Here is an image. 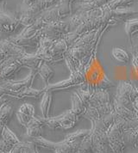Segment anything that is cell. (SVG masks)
I'll return each mask as SVG.
<instances>
[{
	"mask_svg": "<svg viewBox=\"0 0 138 153\" xmlns=\"http://www.w3.org/2000/svg\"><path fill=\"white\" fill-rule=\"evenodd\" d=\"M137 94V88L130 83L122 81L118 84L113 100V108L117 114V119L124 121H130L136 119L133 102Z\"/></svg>",
	"mask_w": 138,
	"mask_h": 153,
	"instance_id": "cell-1",
	"label": "cell"
},
{
	"mask_svg": "<svg viewBox=\"0 0 138 153\" xmlns=\"http://www.w3.org/2000/svg\"><path fill=\"white\" fill-rule=\"evenodd\" d=\"M112 111H114V108L113 102L110 100V92L108 90L97 89L93 92L84 117L88 119L92 123H94Z\"/></svg>",
	"mask_w": 138,
	"mask_h": 153,
	"instance_id": "cell-2",
	"label": "cell"
},
{
	"mask_svg": "<svg viewBox=\"0 0 138 153\" xmlns=\"http://www.w3.org/2000/svg\"><path fill=\"white\" fill-rule=\"evenodd\" d=\"M46 24L47 22L38 17L34 23L24 27L19 35L11 36L9 38V40L24 49H38L40 46V41L42 37V29Z\"/></svg>",
	"mask_w": 138,
	"mask_h": 153,
	"instance_id": "cell-3",
	"label": "cell"
},
{
	"mask_svg": "<svg viewBox=\"0 0 138 153\" xmlns=\"http://www.w3.org/2000/svg\"><path fill=\"white\" fill-rule=\"evenodd\" d=\"M37 75V70H31L28 76L22 80L14 81L10 79L2 81V83H0V97H8L11 95L31 88Z\"/></svg>",
	"mask_w": 138,
	"mask_h": 153,
	"instance_id": "cell-4",
	"label": "cell"
},
{
	"mask_svg": "<svg viewBox=\"0 0 138 153\" xmlns=\"http://www.w3.org/2000/svg\"><path fill=\"white\" fill-rule=\"evenodd\" d=\"M124 120L117 119V121L108 131V139L112 153H124L126 144L124 141Z\"/></svg>",
	"mask_w": 138,
	"mask_h": 153,
	"instance_id": "cell-5",
	"label": "cell"
},
{
	"mask_svg": "<svg viewBox=\"0 0 138 153\" xmlns=\"http://www.w3.org/2000/svg\"><path fill=\"white\" fill-rule=\"evenodd\" d=\"M74 4L68 2H59L55 6L46 10L39 16L45 22L63 21L66 17L74 15Z\"/></svg>",
	"mask_w": 138,
	"mask_h": 153,
	"instance_id": "cell-6",
	"label": "cell"
},
{
	"mask_svg": "<svg viewBox=\"0 0 138 153\" xmlns=\"http://www.w3.org/2000/svg\"><path fill=\"white\" fill-rule=\"evenodd\" d=\"M4 3L0 9V35H10L16 31L20 27H23L19 18V15H15L5 8Z\"/></svg>",
	"mask_w": 138,
	"mask_h": 153,
	"instance_id": "cell-7",
	"label": "cell"
},
{
	"mask_svg": "<svg viewBox=\"0 0 138 153\" xmlns=\"http://www.w3.org/2000/svg\"><path fill=\"white\" fill-rule=\"evenodd\" d=\"M78 120L79 119L77 118L75 114L70 109L57 117L43 118V121H44V126L52 130H57V129L68 130L70 128H73L76 125Z\"/></svg>",
	"mask_w": 138,
	"mask_h": 153,
	"instance_id": "cell-8",
	"label": "cell"
},
{
	"mask_svg": "<svg viewBox=\"0 0 138 153\" xmlns=\"http://www.w3.org/2000/svg\"><path fill=\"white\" fill-rule=\"evenodd\" d=\"M86 83V73L82 70H79L74 73H71L69 78L59 82L57 84H48V86H45L43 88L44 91H65L73 87L76 86H81L83 84Z\"/></svg>",
	"mask_w": 138,
	"mask_h": 153,
	"instance_id": "cell-9",
	"label": "cell"
},
{
	"mask_svg": "<svg viewBox=\"0 0 138 153\" xmlns=\"http://www.w3.org/2000/svg\"><path fill=\"white\" fill-rule=\"evenodd\" d=\"M70 32L68 21H58L48 22L42 29V36L52 40L63 39L64 36Z\"/></svg>",
	"mask_w": 138,
	"mask_h": 153,
	"instance_id": "cell-10",
	"label": "cell"
},
{
	"mask_svg": "<svg viewBox=\"0 0 138 153\" xmlns=\"http://www.w3.org/2000/svg\"><path fill=\"white\" fill-rule=\"evenodd\" d=\"M22 67V64L16 57H10L0 63V81L10 80Z\"/></svg>",
	"mask_w": 138,
	"mask_h": 153,
	"instance_id": "cell-11",
	"label": "cell"
},
{
	"mask_svg": "<svg viewBox=\"0 0 138 153\" xmlns=\"http://www.w3.org/2000/svg\"><path fill=\"white\" fill-rule=\"evenodd\" d=\"M91 134L92 139V146L94 153H112L106 132L92 130Z\"/></svg>",
	"mask_w": 138,
	"mask_h": 153,
	"instance_id": "cell-12",
	"label": "cell"
},
{
	"mask_svg": "<svg viewBox=\"0 0 138 153\" xmlns=\"http://www.w3.org/2000/svg\"><path fill=\"white\" fill-rule=\"evenodd\" d=\"M69 47L64 39L56 40L51 48L52 64L59 63L65 59V55L68 51Z\"/></svg>",
	"mask_w": 138,
	"mask_h": 153,
	"instance_id": "cell-13",
	"label": "cell"
},
{
	"mask_svg": "<svg viewBox=\"0 0 138 153\" xmlns=\"http://www.w3.org/2000/svg\"><path fill=\"white\" fill-rule=\"evenodd\" d=\"M117 121V114L114 111L110 114H106L100 118L98 120L95 121L94 123H92V130H98L108 132L110 128L115 124Z\"/></svg>",
	"mask_w": 138,
	"mask_h": 153,
	"instance_id": "cell-14",
	"label": "cell"
},
{
	"mask_svg": "<svg viewBox=\"0 0 138 153\" xmlns=\"http://www.w3.org/2000/svg\"><path fill=\"white\" fill-rule=\"evenodd\" d=\"M110 1L111 0H85L82 2L76 3L74 4L76 8L74 14L77 12H86L98 8H102Z\"/></svg>",
	"mask_w": 138,
	"mask_h": 153,
	"instance_id": "cell-15",
	"label": "cell"
},
{
	"mask_svg": "<svg viewBox=\"0 0 138 153\" xmlns=\"http://www.w3.org/2000/svg\"><path fill=\"white\" fill-rule=\"evenodd\" d=\"M45 127L43 117L42 116H34L31 120V121L28 123V125L26 126V134L28 137L31 139H35L41 137L42 134V128Z\"/></svg>",
	"mask_w": 138,
	"mask_h": 153,
	"instance_id": "cell-16",
	"label": "cell"
},
{
	"mask_svg": "<svg viewBox=\"0 0 138 153\" xmlns=\"http://www.w3.org/2000/svg\"><path fill=\"white\" fill-rule=\"evenodd\" d=\"M0 48H3V50L5 52V53L8 55L9 58L10 57L19 58V57L22 56L27 53L26 50L23 48L16 45L11 41H10L9 38L0 41Z\"/></svg>",
	"mask_w": 138,
	"mask_h": 153,
	"instance_id": "cell-17",
	"label": "cell"
},
{
	"mask_svg": "<svg viewBox=\"0 0 138 153\" xmlns=\"http://www.w3.org/2000/svg\"><path fill=\"white\" fill-rule=\"evenodd\" d=\"M18 60L22 64V67H28L30 70H37L41 65V64L44 62L42 60L40 56L38 55L36 53H26L25 54L17 58Z\"/></svg>",
	"mask_w": 138,
	"mask_h": 153,
	"instance_id": "cell-18",
	"label": "cell"
},
{
	"mask_svg": "<svg viewBox=\"0 0 138 153\" xmlns=\"http://www.w3.org/2000/svg\"><path fill=\"white\" fill-rule=\"evenodd\" d=\"M110 20L114 22H127L132 19V17L134 16H137L138 11L128 9V8H124V9H117V10H110Z\"/></svg>",
	"mask_w": 138,
	"mask_h": 153,
	"instance_id": "cell-19",
	"label": "cell"
},
{
	"mask_svg": "<svg viewBox=\"0 0 138 153\" xmlns=\"http://www.w3.org/2000/svg\"><path fill=\"white\" fill-rule=\"evenodd\" d=\"M71 102H72V108L71 110L75 114L77 118L84 117L85 114L87 110V105L83 101V99L80 97L79 93L76 91L74 92L71 97Z\"/></svg>",
	"mask_w": 138,
	"mask_h": 153,
	"instance_id": "cell-20",
	"label": "cell"
},
{
	"mask_svg": "<svg viewBox=\"0 0 138 153\" xmlns=\"http://www.w3.org/2000/svg\"><path fill=\"white\" fill-rule=\"evenodd\" d=\"M54 103V97L52 91H45L41 101V115L43 118H49L51 117V112Z\"/></svg>",
	"mask_w": 138,
	"mask_h": 153,
	"instance_id": "cell-21",
	"label": "cell"
},
{
	"mask_svg": "<svg viewBox=\"0 0 138 153\" xmlns=\"http://www.w3.org/2000/svg\"><path fill=\"white\" fill-rule=\"evenodd\" d=\"M44 90L41 89V90H36V89H33L32 87L31 88H28L25 91H21L18 92L16 94H14L11 95L8 97H11L13 99H16V100H22V99H27V98H39L40 97H42L43 94H44Z\"/></svg>",
	"mask_w": 138,
	"mask_h": 153,
	"instance_id": "cell-22",
	"label": "cell"
},
{
	"mask_svg": "<svg viewBox=\"0 0 138 153\" xmlns=\"http://www.w3.org/2000/svg\"><path fill=\"white\" fill-rule=\"evenodd\" d=\"M14 113L13 106L7 102H4L0 108V123L4 126H7L12 118Z\"/></svg>",
	"mask_w": 138,
	"mask_h": 153,
	"instance_id": "cell-23",
	"label": "cell"
},
{
	"mask_svg": "<svg viewBox=\"0 0 138 153\" xmlns=\"http://www.w3.org/2000/svg\"><path fill=\"white\" fill-rule=\"evenodd\" d=\"M90 133H91V130H80V131H77V132L67 135L64 140H66L68 143L80 146L81 142L89 135Z\"/></svg>",
	"mask_w": 138,
	"mask_h": 153,
	"instance_id": "cell-24",
	"label": "cell"
},
{
	"mask_svg": "<svg viewBox=\"0 0 138 153\" xmlns=\"http://www.w3.org/2000/svg\"><path fill=\"white\" fill-rule=\"evenodd\" d=\"M37 73L41 76L43 83L46 84V86H48V84H49L50 80L53 78V76L55 75V71L50 67V65L48 63L43 62L37 71Z\"/></svg>",
	"mask_w": 138,
	"mask_h": 153,
	"instance_id": "cell-25",
	"label": "cell"
},
{
	"mask_svg": "<svg viewBox=\"0 0 138 153\" xmlns=\"http://www.w3.org/2000/svg\"><path fill=\"white\" fill-rule=\"evenodd\" d=\"M79 146L71 144L63 140L62 142L58 143V146L55 150V153H78Z\"/></svg>",
	"mask_w": 138,
	"mask_h": 153,
	"instance_id": "cell-26",
	"label": "cell"
},
{
	"mask_svg": "<svg viewBox=\"0 0 138 153\" xmlns=\"http://www.w3.org/2000/svg\"><path fill=\"white\" fill-rule=\"evenodd\" d=\"M124 30L131 42L132 37L138 33V19H130L125 22Z\"/></svg>",
	"mask_w": 138,
	"mask_h": 153,
	"instance_id": "cell-27",
	"label": "cell"
},
{
	"mask_svg": "<svg viewBox=\"0 0 138 153\" xmlns=\"http://www.w3.org/2000/svg\"><path fill=\"white\" fill-rule=\"evenodd\" d=\"M32 142L34 143L35 146L38 148H44V149H48L51 151L55 152L57 146H58V143H55L52 141L47 140L46 139L42 138V137H39V138H35V139H32Z\"/></svg>",
	"mask_w": 138,
	"mask_h": 153,
	"instance_id": "cell-28",
	"label": "cell"
},
{
	"mask_svg": "<svg viewBox=\"0 0 138 153\" xmlns=\"http://www.w3.org/2000/svg\"><path fill=\"white\" fill-rule=\"evenodd\" d=\"M135 1L136 0H111L105 6L111 10L117 9L130 8L132 4H134Z\"/></svg>",
	"mask_w": 138,
	"mask_h": 153,
	"instance_id": "cell-29",
	"label": "cell"
},
{
	"mask_svg": "<svg viewBox=\"0 0 138 153\" xmlns=\"http://www.w3.org/2000/svg\"><path fill=\"white\" fill-rule=\"evenodd\" d=\"M2 139H4V141H6L8 144L11 145V146H15L16 145H17L18 143H20L21 141L19 139L16 137V135L14 133L9 127L8 126H5L4 130H3V133H2Z\"/></svg>",
	"mask_w": 138,
	"mask_h": 153,
	"instance_id": "cell-30",
	"label": "cell"
},
{
	"mask_svg": "<svg viewBox=\"0 0 138 153\" xmlns=\"http://www.w3.org/2000/svg\"><path fill=\"white\" fill-rule=\"evenodd\" d=\"M111 54L115 59H117L119 62L124 63V64L129 63L130 59L129 53L125 50H124L123 48H115L112 49Z\"/></svg>",
	"mask_w": 138,
	"mask_h": 153,
	"instance_id": "cell-31",
	"label": "cell"
},
{
	"mask_svg": "<svg viewBox=\"0 0 138 153\" xmlns=\"http://www.w3.org/2000/svg\"><path fill=\"white\" fill-rule=\"evenodd\" d=\"M78 152L94 153L93 152V146H92V134L91 133L81 142V144L79 146Z\"/></svg>",
	"mask_w": 138,
	"mask_h": 153,
	"instance_id": "cell-32",
	"label": "cell"
},
{
	"mask_svg": "<svg viewBox=\"0 0 138 153\" xmlns=\"http://www.w3.org/2000/svg\"><path fill=\"white\" fill-rule=\"evenodd\" d=\"M18 112H20L22 114H24L26 115L34 117V108L33 105L28 104V103H24L18 109Z\"/></svg>",
	"mask_w": 138,
	"mask_h": 153,
	"instance_id": "cell-33",
	"label": "cell"
},
{
	"mask_svg": "<svg viewBox=\"0 0 138 153\" xmlns=\"http://www.w3.org/2000/svg\"><path fill=\"white\" fill-rule=\"evenodd\" d=\"M16 117H17V120H18V121H19V123H20L21 125L22 126H24V127H26L34 116V117H31V116H28V115H26L24 114H22L20 112L17 111L16 112Z\"/></svg>",
	"mask_w": 138,
	"mask_h": 153,
	"instance_id": "cell-34",
	"label": "cell"
},
{
	"mask_svg": "<svg viewBox=\"0 0 138 153\" xmlns=\"http://www.w3.org/2000/svg\"><path fill=\"white\" fill-rule=\"evenodd\" d=\"M14 146H11V145H10V144H8L6 141H4V139H0V151L2 152L3 153H8L10 152L11 150H12V148H13Z\"/></svg>",
	"mask_w": 138,
	"mask_h": 153,
	"instance_id": "cell-35",
	"label": "cell"
},
{
	"mask_svg": "<svg viewBox=\"0 0 138 153\" xmlns=\"http://www.w3.org/2000/svg\"><path fill=\"white\" fill-rule=\"evenodd\" d=\"M26 143L27 142H20V143H18L17 145H16V146H14L13 148H12V150L10 152L8 153H22L23 149H24V147L26 146Z\"/></svg>",
	"mask_w": 138,
	"mask_h": 153,
	"instance_id": "cell-36",
	"label": "cell"
},
{
	"mask_svg": "<svg viewBox=\"0 0 138 153\" xmlns=\"http://www.w3.org/2000/svg\"><path fill=\"white\" fill-rule=\"evenodd\" d=\"M132 69L134 71V72L138 76V53L135 52L133 54V58H132Z\"/></svg>",
	"mask_w": 138,
	"mask_h": 153,
	"instance_id": "cell-37",
	"label": "cell"
},
{
	"mask_svg": "<svg viewBox=\"0 0 138 153\" xmlns=\"http://www.w3.org/2000/svg\"><path fill=\"white\" fill-rule=\"evenodd\" d=\"M133 108H134V112H135L136 119H137L138 120V94L137 97H136V98L135 99V101H134V102H133Z\"/></svg>",
	"mask_w": 138,
	"mask_h": 153,
	"instance_id": "cell-38",
	"label": "cell"
},
{
	"mask_svg": "<svg viewBox=\"0 0 138 153\" xmlns=\"http://www.w3.org/2000/svg\"><path fill=\"white\" fill-rule=\"evenodd\" d=\"M47 2H48V7L51 8L55 6V4H57L60 2V0H47Z\"/></svg>",
	"mask_w": 138,
	"mask_h": 153,
	"instance_id": "cell-39",
	"label": "cell"
},
{
	"mask_svg": "<svg viewBox=\"0 0 138 153\" xmlns=\"http://www.w3.org/2000/svg\"><path fill=\"white\" fill-rule=\"evenodd\" d=\"M23 1V4H25V5H27L28 6H30V5H32L34 3H35L37 0H22Z\"/></svg>",
	"mask_w": 138,
	"mask_h": 153,
	"instance_id": "cell-40",
	"label": "cell"
},
{
	"mask_svg": "<svg viewBox=\"0 0 138 153\" xmlns=\"http://www.w3.org/2000/svg\"><path fill=\"white\" fill-rule=\"evenodd\" d=\"M4 126H4L2 123H0V139H1V137H2V133H3V130H4Z\"/></svg>",
	"mask_w": 138,
	"mask_h": 153,
	"instance_id": "cell-41",
	"label": "cell"
},
{
	"mask_svg": "<svg viewBox=\"0 0 138 153\" xmlns=\"http://www.w3.org/2000/svg\"><path fill=\"white\" fill-rule=\"evenodd\" d=\"M134 149H137L138 150V142L136 143V146H135V148H134Z\"/></svg>",
	"mask_w": 138,
	"mask_h": 153,
	"instance_id": "cell-42",
	"label": "cell"
},
{
	"mask_svg": "<svg viewBox=\"0 0 138 153\" xmlns=\"http://www.w3.org/2000/svg\"><path fill=\"white\" fill-rule=\"evenodd\" d=\"M0 153H3V152H1V151H0Z\"/></svg>",
	"mask_w": 138,
	"mask_h": 153,
	"instance_id": "cell-43",
	"label": "cell"
},
{
	"mask_svg": "<svg viewBox=\"0 0 138 153\" xmlns=\"http://www.w3.org/2000/svg\"><path fill=\"white\" fill-rule=\"evenodd\" d=\"M0 108H1V107H0Z\"/></svg>",
	"mask_w": 138,
	"mask_h": 153,
	"instance_id": "cell-44",
	"label": "cell"
},
{
	"mask_svg": "<svg viewBox=\"0 0 138 153\" xmlns=\"http://www.w3.org/2000/svg\"><path fill=\"white\" fill-rule=\"evenodd\" d=\"M137 1H138V0H137Z\"/></svg>",
	"mask_w": 138,
	"mask_h": 153,
	"instance_id": "cell-45",
	"label": "cell"
}]
</instances>
